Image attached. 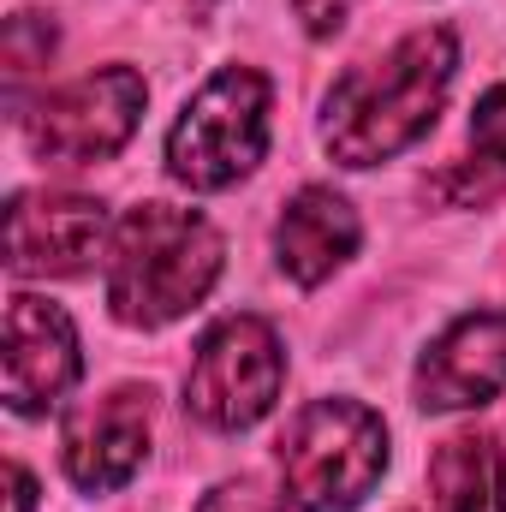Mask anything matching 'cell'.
Wrapping results in <instances>:
<instances>
[{
	"instance_id": "cell-1",
	"label": "cell",
	"mask_w": 506,
	"mask_h": 512,
	"mask_svg": "<svg viewBox=\"0 0 506 512\" xmlns=\"http://www.w3.org/2000/svg\"><path fill=\"white\" fill-rule=\"evenodd\" d=\"M459 72V42L447 24H423L399 36L381 60L352 66L322 114V143L340 167H376L411 149L435 126L447 84Z\"/></svg>"
},
{
	"instance_id": "cell-2",
	"label": "cell",
	"mask_w": 506,
	"mask_h": 512,
	"mask_svg": "<svg viewBox=\"0 0 506 512\" xmlns=\"http://www.w3.org/2000/svg\"><path fill=\"white\" fill-rule=\"evenodd\" d=\"M221 280V233L179 203H137L108 256V310L126 328H167Z\"/></svg>"
},
{
	"instance_id": "cell-3",
	"label": "cell",
	"mask_w": 506,
	"mask_h": 512,
	"mask_svg": "<svg viewBox=\"0 0 506 512\" xmlns=\"http://www.w3.org/2000/svg\"><path fill=\"white\" fill-rule=\"evenodd\" d=\"M280 483L298 512H352L387 471V423L364 399H310L280 429Z\"/></svg>"
},
{
	"instance_id": "cell-4",
	"label": "cell",
	"mask_w": 506,
	"mask_h": 512,
	"mask_svg": "<svg viewBox=\"0 0 506 512\" xmlns=\"http://www.w3.org/2000/svg\"><path fill=\"white\" fill-rule=\"evenodd\" d=\"M268 155V78L221 66L167 131V173L191 191H227Z\"/></svg>"
},
{
	"instance_id": "cell-5",
	"label": "cell",
	"mask_w": 506,
	"mask_h": 512,
	"mask_svg": "<svg viewBox=\"0 0 506 512\" xmlns=\"http://www.w3.org/2000/svg\"><path fill=\"white\" fill-rule=\"evenodd\" d=\"M286 382L280 334L262 316H227L197 340L191 376H185V411L221 435H239L262 423Z\"/></svg>"
},
{
	"instance_id": "cell-6",
	"label": "cell",
	"mask_w": 506,
	"mask_h": 512,
	"mask_svg": "<svg viewBox=\"0 0 506 512\" xmlns=\"http://www.w3.org/2000/svg\"><path fill=\"white\" fill-rule=\"evenodd\" d=\"M143 72L131 66H102V72H84L60 90H48L30 114H24V143L42 155V161H108L126 149V137L143 120Z\"/></svg>"
},
{
	"instance_id": "cell-7",
	"label": "cell",
	"mask_w": 506,
	"mask_h": 512,
	"mask_svg": "<svg viewBox=\"0 0 506 512\" xmlns=\"http://www.w3.org/2000/svg\"><path fill=\"white\" fill-rule=\"evenodd\" d=\"M149 429H155V393L149 387H108L96 399H84L66 429H60V459L66 477L90 495L126 489L137 465L149 459Z\"/></svg>"
},
{
	"instance_id": "cell-8",
	"label": "cell",
	"mask_w": 506,
	"mask_h": 512,
	"mask_svg": "<svg viewBox=\"0 0 506 512\" xmlns=\"http://www.w3.org/2000/svg\"><path fill=\"white\" fill-rule=\"evenodd\" d=\"M108 239V209L72 191H30L6 209V262L12 274H84Z\"/></svg>"
},
{
	"instance_id": "cell-9",
	"label": "cell",
	"mask_w": 506,
	"mask_h": 512,
	"mask_svg": "<svg viewBox=\"0 0 506 512\" xmlns=\"http://www.w3.org/2000/svg\"><path fill=\"white\" fill-rule=\"evenodd\" d=\"M78 382V334L72 316L36 292L6 298V405L18 417H36L66 399Z\"/></svg>"
},
{
	"instance_id": "cell-10",
	"label": "cell",
	"mask_w": 506,
	"mask_h": 512,
	"mask_svg": "<svg viewBox=\"0 0 506 512\" xmlns=\"http://www.w3.org/2000/svg\"><path fill=\"white\" fill-rule=\"evenodd\" d=\"M501 387H506V310H471V316H459L417 358V405L423 411L489 405Z\"/></svg>"
},
{
	"instance_id": "cell-11",
	"label": "cell",
	"mask_w": 506,
	"mask_h": 512,
	"mask_svg": "<svg viewBox=\"0 0 506 512\" xmlns=\"http://www.w3.org/2000/svg\"><path fill=\"white\" fill-rule=\"evenodd\" d=\"M274 256L298 286H322L346 256H358V215L346 197H334L328 185H310L286 203L280 227H274Z\"/></svg>"
},
{
	"instance_id": "cell-12",
	"label": "cell",
	"mask_w": 506,
	"mask_h": 512,
	"mask_svg": "<svg viewBox=\"0 0 506 512\" xmlns=\"http://www.w3.org/2000/svg\"><path fill=\"white\" fill-rule=\"evenodd\" d=\"M435 512H506V459L483 429H459L429 459Z\"/></svg>"
},
{
	"instance_id": "cell-13",
	"label": "cell",
	"mask_w": 506,
	"mask_h": 512,
	"mask_svg": "<svg viewBox=\"0 0 506 512\" xmlns=\"http://www.w3.org/2000/svg\"><path fill=\"white\" fill-rule=\"evenodd\" d=\"M54 54V18L42 12H12L6 18V78L24 84L30 72H42Z\"/></svg>"
},
{
	"instance_id": "cell-14",
	"label": "cell",
	"mask_w": 506,
	"mask_h": 512,
	"mask_svg": "<svg viewBox=\"0 0 506 512\" xmlns=\"http://www.w3.org/2000/svg\"><path fill=\"white\" fill-rule=\"evenodd\" d=\"M429 191H435L441 203H453V209H477V203H489V197H501V191H506V173L471 155V161H459V167L435 173V179H429Z\"/></svg>"
},
{
	"instance_id": "cell-15",
	"label": "cell",
	"mask_w": 506,
	"mask_h": 512,
	"mask_svg": "<svg viewBox=\"0 0 506 512\" xmlns=\"http://www.w3.org/2000/svg\"><path fill=\"white\" fill-rule=\"evenodd\" d=\"M471 149H477V161L506 173V90H489L471 108Z\"/></svg>"
},
{
	"instance_id": "cell-16",
	"label": "cell",
	"mask_w": 506,
	"mask_h": 512,
	"mask_svg": "<svg viewBox=\"0 0 506 512\" xmlns=\"http://www.w3.org/2000/svg\"><path fill=\"white\" fill-rule=\"evenodd\" d=\"M197 512H286L280 495H268L262 483H221L215 495H203Z\"/></svg>"
},
{
	"instance_id": "cell-17",
	"label": "cell",
	"mask_w": 506,
	"mask_h": 512,
	"mask_svg": "<svg viewBox=\"0 0 506 512\" xmlns=\"http://www.w3.org/2000/svg\"><path fill=\"white\" fill-rule=\"evenodd\" d=\"M292 12L304 18L310 36H340L352 18V0H292Z\"/></svg>"
},
{
	"instance_id": "cell-18",
	"label": "cell",
	"mask_w": 506,
	"mask_h": 512,
	"mask_svg": "<svg viewBox=\"0 0 506 512\" xmlns=\"http://www.w3.org/2000/svg\"><path fill=\"white\" fill-rule=\"evenodd\" d=\"M30 495H36L30 471H24V465H12V512H30Z\"/></svg>"
}]
</instances>
